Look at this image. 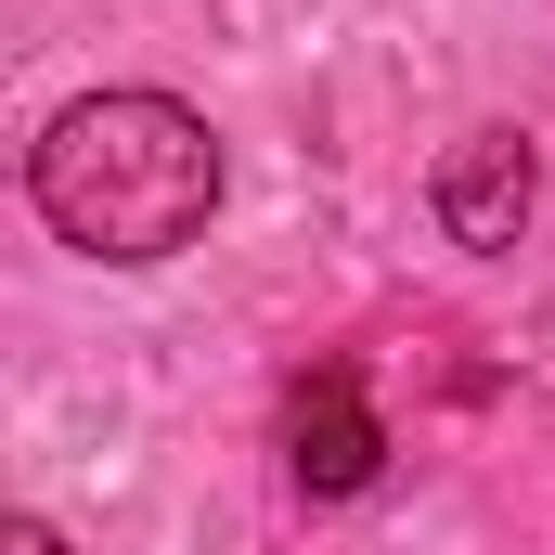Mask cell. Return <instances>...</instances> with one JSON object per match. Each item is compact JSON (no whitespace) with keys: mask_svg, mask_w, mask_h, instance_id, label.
<instances>
[{"mask_svg":"<svg viewBox=\"0 0 555 555\" xmlns=\"http://www.w3.org/2000/svg\"><path fill=\"white\" fill-rule=\"evenodd\" d=\"M26 194L78 259H181L220 207V142L168 91H91L39 130Z\"/></svg>","mask_w":555,"mask_h":555,"instance_id":"1","label":"cell"},{"mask_svg":"<svg viewBox=\"0 0 555 555\" xmlns=\"http://www.w3.org/2000/svg\"><path fill=\"white\" fill-rule=\"evenodd\" d=\"M284 465H297V491L310 504H349V491H375V465H388V426L362 401V375L349 362H323L297 401H284Z\"/></svg>","mask_w":555,"mask_h":555,"instance_id":"2","label":"cell"},{"mask_svg":"<svg viewBox=\"0 0 555 555\" xmlns=\"http://www.w3.org/2000/svg\"><path fill=\"white\" fill-rule=\"evenodd\" d=\"M530 207H543V155L517 130H465L439 155V233L452 246H478V259H504L517 233H530Z\"/></svg>","mask_w":555,"mask_h":555,"instance_id":"3","label":"cell"},{"mask_svg":"<svg viewBox=\"0 0 555 555\" xmlns=\"http://www.w3.org/2000/svg\"><path fill=\"white\" fill-rule=\"evenodd\" d=\"M0 555H65V530H52V517H13V530H0Z\"/></svg>","mask_w":555,"mask_h":555,"instance_id":"4","label":"cell"}]
</instances>
